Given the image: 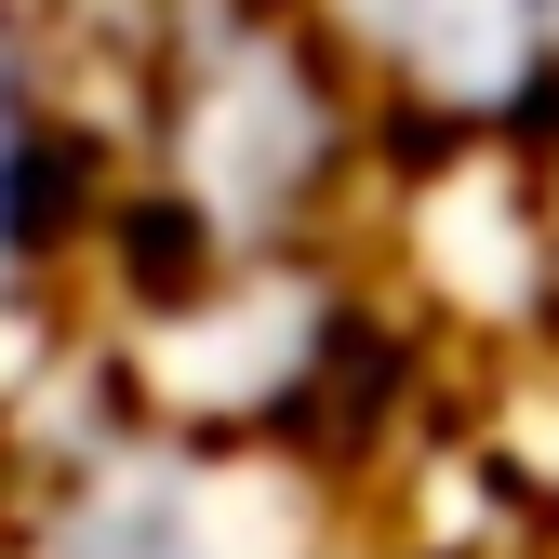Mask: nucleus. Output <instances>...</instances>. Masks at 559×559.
Segmentation results:
<instances>
[{
    "mask_svg": "<svg viewBox=\"0 0 559 559\" xmlns=\"http://www.w3.org/2000/svg\"><path fill=\"white\" fill-rule=\"evenodd\" d=\"M40 240H53V107H40L14 0H0V280H27Z\"/></svg>",
    "mask_w": 559,
    "mask_h": 559,
    "instance_id": "obj_2",
    "label": "nucleus"
},
{
    "mask_svg": "<svg viewBox=\"0 0 559 559\" xmlns=\"http://www.w3.org/2000/svg\"><path fill=\"white\" fill-rule=\"evenodd\" d=\"M320 14L386 94L440 107V120H507L533 94V67L559 53L546 0H320Z\"/></svg>",
    "mask_w": 559,
    "mask_h": 559,
    "instance_id": "obj_1",
    "label": "nucleus"
},
{
    "mask_svg": "<svg viewBox=\"0 0 559 559\" xmlns=\"http://www.w3.org/2000/svg\"><path fill=\"white\" fill-rule=\"evenodd\" d=\"M53 559H214V546H200V520L160 479H94V493L53 520Z\"/></svg>",
    "mask_w": 559,
    "mask_h": 559,
    "instance_id": "obj_3",
    "label": "nucleus"
}]
</instances>
